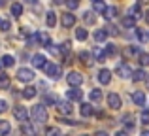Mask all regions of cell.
Here are the masks:
<instances>
[{
    "instance_id": "obj_50",
    "label": "cell",
    "mask_w": 149,
    "mask_h": 136,
    "mask_svg": "<svg viewBox=\"0 0 149 136\" xmlns=\"http://www.w3.org/2000/svg\"><path fill=\"white\" fill-rule=\"evenodd\" d=\"M147 89H149V77H147Z\"/></svg>"
},
{
    "instance_id": "obj_37",
    "label": "cell",
    "mask_w": 149,
    "mask_h": 136,
    "mask_svg": "<svg viewBox=\"0 0 149 136\" xmlns=\"http://www.w3.org/2000/svg\"><path fill=\"white\" fill-rule=\"evenodd\" d=\"M134 23H136L134 17H125L123 19V27H128V29H130V27H134Z\"/></svg>"
},
{
    "instance_id": "obj_32",
    "label": "cell",
    "mask_w": 149,
    "mask_h": 136,
    "mask_svg": "<svg viewBox=\"0 0 149 136\" xmlns=\"http://www.w3.org/2000/svg\"><path fill=\"white\" fill-rule=\"evenodd\" d=\"M104 15H106V19H113L117 15V8H106V11H104Z\"/></svg>"
},
{
    "instance_id": "obj_36",
    "label": "cell",
    "mask_w": 149,
    "mask_h": 136,
    "mask_svg": "<svg viewBox=\"0 0 149 136\" xmlns=\"http://www.w3.org/2000/svg\"><path fill=\"white\" fill-rule=\"evenodd\" d=\"M45 136H61V133H58L57 127H49V129L45 130Z\"/></svg>"
},
{
    "instance_id": "obj_30",
    "label": "cell",
    "mask_w": 149,
    "mask_h": 136,
    "mask_svg": "<svg viewBox=\"0 0 149 136\" xmlns=\"http://www.w3.org/2000/svg\"><path fill=\"white\" fill-rule=\"evenodd\" d=\"M91 100H93V102H102V91L93 89V91H91Z\"/></svg>"
},
{
    "instance_id": "obj_20",
    "label": "cell",
    "mask_w": 149,
    "mask_h": 136,
    "mask_svg": "<svg viewBox=\"0 0 149 136\" xmlns=\"http://www.w3.org/2000/svg\"><path fill=\"white\" fill-rule=\"evenodd\" d=\"M130 77L134 81H142V80H146V72H143V70H134V72L130 74Z\"/></svg>"
},
{
    "instance_id": "obj_35",
    "label": "cell",
    "mask_w": 149,
    "mask_h": 136,
    "mask_svg": "<svg viewBox=\"0 0 149 136\" xmlns=\"http://www.w3.org/2000/svg\"><path fill=\"white\" fill-rule=\"evenodd\" d=\"M140 119H142L143 125H149V110H142V114H140Z\"/></svg>"
},
{
    "instance_id": "obj_45",
    "label": "cell",
    "mask_w": 149,
    "mask_h": 136,
    "mask_svg": "<svg viewBox=\"0 0 149 136\" xmlns=\"http://www.w3.org/2000/svg\"><path fill=\"white\" fill-rule=\"evenodd\" d=\"M140 136H149V130H143V133L140 134Z\"/></svg>"
},
{
    "instance_id": "obj_2",
    "label": "cell",
    "mask_w": 149,
    "mask_h": 136,
    "mask_svg": "<svg viewBox=\"0 0 149 136\" xmlns=\"http://www.w3.org/2000/svg\"><path fill=\"white\" fill-rule=\"evenodd\" d=\"M44 68H45V74H47L51 80H58L61 74H62V70H61V66H58L57 63H47Z\"/></svg>"
},
{
    "instance_id": "obj_10",
    "label": "cell",
    "mask_w": 149,
    "mask_h": 136,
    "mask_svg": "<svg viewBox=\"0 0 149 136\" xmlns=\"http://www.w3.org/2000/svg\"><path fill=\"white\" fill-rule=\"evenodd\" d=\"M115 72H117V76H119V77H125V80H127V77H130L132 68L128 66V64H119V66L115 68Z\"/></svg>"
},
{
    "instance_id": "obj_28",
    "label": "cell",
    "mask_w": 149,
    "mask_h": 136,
    "mask_svg": "<svg viewBox=\"0 0 149 136\" xmlns=\"http://www.w3.org/2000/svg\"><path fill=\"white\" fill-rule=\"evenodd\" d=\"M106 57H115L117 55V47H115V45H113V44H108V45H106Z\"/></svg>"
},
{
    "instance_id": "obj_24",
    "label": "cell",
    "mask_w": 149,
    "mask_h": 136,
    "mask_svg": "<svg viewBox=\"0 0 149 136\" xmlns=\"http://www.w3.org/2000/svg\"><path fill=\"white\" fill-rule=\"evenodd\" d=\"M45 23H47V27H51V29L57 25V15H55V11H49V13H47V19H45Z\"/></svg>"
},
{
    "instance_id": "obj_16",
    "label": "cell",
    "mask_w": 149,
    "mask_h": 136,
    "mask_svg": "<svg viewBox=\"0 0 149 136\" xmlns=\"http://www.w3.org/2000/svg\"><path fill=\"white\" fill-rule=\"evenodd\" d=\"M79 59H81V63L87 64V66H91V64H93V57H91V53H87V51H81L79 53Z\"/></svg>"
},
{
    "instance_id": "obj_21",
    "label": "cell",
    "mask_w": 149,
    "mask_h": 136,
    "mask_svg": "<svg viewBox=\"0 0 149 136\" xmlns=\"http://www.w3.org/2000/svg\"><path fill=\"white\" fill-rule=\"evenodd\" d=\"M23 96H25L26 100L34 98V96H36V89H34V87H26V89H23Z\"/></svg>"
},
{
    "instance_id": "obj_48",
    "label": "cell",
    "mask_w": 149,
    "mask_h": 136,
    "mask_svg": "<svg viewBox=\"0 0 149 136\" xmlns=\"http://www.w3.org/2000/svg\"><path fill=\"white\" fill-rule=\"evenodd\" d=\"M53 2H55V4H62V0H53Z\"/></svg>"
},
{
    "instance_id": "obj_12",
    "label": "cell",
    "mask_w": 149,
    "mask_h": 136,
    "mask_svg": "<svg viewBox=\"0 0 149 136\" xmlns=\"http://www.w3.org/2000/svg\"><path fill=\"white\" fill-rule=\"evenodd\" d=\"M98 81L102 85H108L109 81H111V72H109L108 68H102L100 72H98Z\"/></svg>"
},
{
    "instance_id": "obj_26",
    "label": "cell",
    "mask_w": 149,
    "mask_h": 136,
    "mask_svg": "<svg viewBox=\"0 0 149 136\" xmlns=\"http://www.w3.org/2000/svg\"><path fill=\"white\" fill-rule=\"evenodd\" d=\"M93 53H95V59H96V61H100V63H104V61L108 59V57H106V53L102 51L100 47H95V51H93Z\"/></svg>"
},
{
    "instance_id": "obj_5",
    "label": "cell",
    "mask_w": 149,
    "mask_h": 136,
    "mask_svg": "<svg viewBox=\"0 0 149 136\" xmlns=\"http://www.w3.org/2000/svg\"><path fill=\"white\" fill-rule=\"evenodd\" d=\"M13 115H15V119H17V121H21V123H26V121H29V112H26L25 106H15L13 108Z\"/></svg>"
},
{
    "instance_id": "obj_8",
    "label": "cell",
    "mask_w": 149,
    "mask_h": 136,
    "mask_svg": "<svg viewBox=\"0 0 149 136\" xmlns=\"http://www.w3.org/2000/svg\"><path fill=\"white\" fill-rule=\"evenodd\" d=\"M108 104H109V108H113V110H119L121 108V96L117 95V93H109L108 95Z\"/></svg>"
},
{
    "instance_id": "obj_4",
    "label": "cell",
    "mask_w": 149,
    "mask_h": 136,
    "mask_svg": "<svg viewBox=\"0 0 149 136\" xmlns=\"http://www.w3.org/2000/svg\"><path fill=\"white\" fill-rule=\"evenodd\" d=\"M66 80H68L70 87H79V85L83 83V76H81L79 72H70L68 76H66Z\"/></svg>"
},
{
    "instance_id": "obj_52",
    "label": "cell",
    "mask_w": 149,
    "mask_h": 136,
    "mask_svg": "<svg viewBox=\"0 0 149 136\" xmlns=\"http://www.w3.org/2000/svg\"><path fill=\"white\" fill-rule=\"evenodd\" d=\"M93 2H96V0H93Z\"/></svg>"
},
{
    "instance_id": "obj_6",
    "label": "cell",
    "mask_w": 149,
    "mask_h": 136,
    "mask_svg": "<svg viewBox=\"0 0 149 136\" xmlns=\"http://www.w3.org/2000/svg\"><path fill=\"white\" fill-rule=\"evenodd\" d=\"M55 108H57V112L62 114V115H72V110H74L70 102H55Z\"/></svg>"
},
{
    "instance_id": "obj_51",
    "label": "cell",
    "mask_w": 149,
    "mask_h": 136,
    "mask_svg": "<svg viewBox=\"0 0 149 136\" xmlns=\"http://www.w3.org/2000/svg\"><path fill=\"white\" fill-rule=\"evenodd\" d=\"M4 136H10V133H8V134H4Z\"/></svg>"
},
{
    "instance_id": "obj_43",
    "label": "cell",
    "mask_w": 149,
    "mask_h": 136,
    "mask_svg": "<svg viewBox=\"0 0 149 136\" xmlns=\"http://www.w3.org/2000/svg\"><path fill=\"white\" fill-rule=\"evenodd\" d=\"M115 136H128L127 130H119V133H115Z\"/></svg>"
},
{
    "instance_id": "obj_34",
    "label": "cell",
    "mask_w": 149,
    "mask_h": 136,
    "mask_svg": "<svg viewBox=\"0 0 149 136\" xmlns=\"http://www.w3.org/2000/svg\"><path fill=\"white\" fill-rule=\"evenodd\" d=\"M130 13H132L130 17H134V19H140V17H142V10H140V4H136V6L132 8Z\"/></svg>"
},
{
    "instance_id": "obj_44",
    "label": "cell",
    "mask_w": 149,
    "mask_h": 136,
    "mask_svg": "<svg viewBox=\"0 0 149 136\" xmlns=\"http://www.w3.org/2000/svg\"><path fill=\"white\" fill-rule=\"evenodd\" d=\"M95 136H108V133H104V130H98V133H96Z\"/></svg>"
},
{
    "instance_id": "obj_14",
    "label": "cell",
    "mask_w": 149,
    "mask_h": 136,
    "mask_svg": "<svg viewBox=\"0 0 149 136\" xmlns=\"http://www.w3.org/2000/svg\"><path fill=\"white\" fill-rule=\"evenodd\" d=\"M106 2L104 0H96V2H93V10H95V13H102L104 15V11H106Z\"/></svg>"
},
{
    "instance_id": "obj_38",
    "label": "cell",
    "mask_w": 149,
    "mask_h": 136,
    "mask_svg": "<svg viewBox=\"0 0 149 136\" xmlns=\"http://www.w3.org/2000/svg\"><path fill=\"white\" fill-rule=\"evenodd\" d=\"M21 130H23V133H25V134H30V136H32V134H34V130H32V127H30V125H29V123H23V127H21Z\"/></svg>"
},
{
    "instance_id": "obj_41",
    "label": "cell",
    "mask_w": 149,
    "mask_h": 136,
    "mask_svg": "<svg viewBox=\"0 0 149 136\" xmlns=\"http://www.w3.org/2000/svg\"><path fill=\"white\" fill-rule=\"evenodd\" d=\"M10 21H0V29L4 30V32H8V30H10Z\"/></svg>"
},
{
    "instance_id": "obj_7",
    "label": "cell",
    "mask_w": 149,
    "mask_h": 136,
    "mask_svg": "<svg viewBox=\"0 0 149 136\" xmlns=\"http://www.w3.org/2000/svg\"><path fill=\"white\" fill-rule=\"evenodd\" d=\"M62 27H66V29H70V27L76 25V15L72 13V11H66V13H62Z\"/></svg>"
},
{
    "instance_id": "obj_33",
    "label": "cell",
    "mask_w": 149,
    "mask_h": 136,
    "mask_svg": "<svg viewBox=\"0 0 149 136\" xmlns=\"http://www.w3.org/2000/svg\"><path fill=\"white\" fill-rule=\"evenodd\" d=\"M136 34H138L140 42H147V40H149V34H147L143 29H136Z\"/></svg>"
},
{
    "instance_id": "obj_3",
    "label": "cell",
    "mask_w": 149,
    "mask_h": 136,
    "mask_svg": "<svg viewBox=\"0 0 149 136\" xmlns=\"http://www.w3.org/2000/svg\"><path fill=\"white\" fill-rule=\"evenodd\" d=\"M17 80L19 81H25V83H26V81H32L34 80V72H32V70H30V68H19L17 70Z\"/></svg>"
},
{
    "instance_id": "obj_31",
    "label": "cell",
    "mask_w": 149,
    "mask_h": 136,
    "mask_svg": "<svg viewBox=\"0 0 149 136\" xmlns=\"http://www.w3.org/2000/svg\"><path fill=\"white\" fill-rule=\"evenodd\" d=\"M83 21H85V23H89V25H95V23H96L95 13H93V11H87V13L83 15Z\"/></svg>"
},
{
    "instance_id": "obj_17",
    "label": "cell",
    "mask_w": 149,
    "mask_h": 136,
    "mask_svg": "<svg viewBox=\"0 0 149 136\" xmlns=\"http://www.w3.org/2000/svg\"><path fill=\"white\" fill-rule=\"evenodd\" d=\"M10 130H11V125H10V121H4V119H0V136L8 134Z\"/></svg>"
},
{
    "instance_id": "obj_49",
    "label": "cell",
    "mask_w": 149,
    "mask_h": 136,
    "mask_svg": "<svg viewBox=\"0 0 149 136\" xmlns=\"http://www.w3.org/2000/svg\"><path fill=\"white\" fill-rule=\"evenodd\" d=\"M0 6H4V0H0Z\"/></svg>"
},
{
    "instance_id": "obj_15",
    "label": "cell",
    "mask_w": 149,
    "mask_h": 136,
    "mask_svg": "<svg viewBox=\"0 0 149 136\" xmlns=\"http://www.w3.org/2000/svg\"><path fill=\"white\" fill-rule=\"evenodd\" d=\"M38 42H40L42 45H45V47H49L51 45V38H49V34L47 32H38Z\"/></svg>"
},
{
    "instance_id": "obj_25",
    "label": "cell",
    "mask_w": 149,
    "mask_h": 136,
    "mask_svg": "<svg viewBox=\"0 0 149 136\" xmlns=\"http://www.w3.org/2000/svg\"><path fill=\"white\" fill-rule=\"evenodd\" d=\"M106 38H108V30L102 29V30H96L95 32V40L96 42H106Z\"/></svg>"
},
{
    "instance_id": "obj_1",
    "label": "cell",
    "mask_w": 149,
    "mask_h": 136,
    "mask_svg": "<svg viewBox=\"0 0 149 136\" xmlns=\"http://www.w3.org/2000/svg\"><path fill=\"white\" fill-rule=\"evenodd\" d=\"M32 119L36 123H45V121H47V110H45L44 104H36V106H32Z\"/></svg>"
},
{
    "instance_id": "obj_11",
    "label": "cell",
    "mask_w": 149,
    "mask_h": 136,
    "mask_svg": "<svg viewBox=\"0 0 149 136\" xmlns=\"http://www.w3.org/2000/svg\"><path fill=\"white\" fill-rule=\"evenodd\" d=\"M45 64H47V59H45L42 53H36V55L32 57V66L34 68H44Z\"/></svg>"
},
{
    "instance_id": "obj_53",
    "label": "cell",
    "mask_w": 149,
    "mask_h": 136,
    "mask_svg": "<svg viewBox=\"0 0 149 136\" xmlns=\"http://www.w3.org/2000/svg\"><path fill=\"white\" fill-rule=\"evenodd\" d=\"M0 68H2V64H0Z\"/></svg>"
},
{
    "instance_id": "obj_22",
    "label": "cell",
    "mask_w": 149,
    "mask_h": 136,
    "mask_svg": "<svg viewBox=\"0 0 149 136\" xmlns=\"http://www.w3.org/2000/svg\"><path fill=\"white\" fill-rule=\"evenodd\" d=\"M123 125L127 127L128 130H134V119H132V115H125L123 117Z\"/></svg>"
},
{
    "instance_id": "obj_19",
    "label": "cell",
    "mask_w": 149,
    "mask_h": 136,
    "mask_svg": "<svg viewBox=\"0 0 149 136\" xmlns=\"http://www.w3.org/2000/svg\"><path fill=\"white\" fill-rule=\"evenodd\" d=\"M0 64H2V66H6V68H10V66H13V64H15V59L11 55H4Z\"/></svg>"
},
{
    "instance_id": "obj_9",
    "label": "cell",
    "mask_w": 149,
    "mask_h": 136,
    "mask_svg": "<svg viewBox=\"0 0 149 136\" xmlns=\"http://www.w3.org/2000/svg\"><path fill=\"white\" fill-rule=\"evenodd\" d=\"M66 96H68V100H81L83 98V91H81L79 87H70V91L66 93Z\"/></svg>"
},
{
    "instance_id": "obj_46",
    "label": "cell",
    "mask_w": 149,
    "mask_h": 136,
    "mask_svg": "<svg viewBox=\"0 0 149 136\" xmlns=\"http://www.w3.org/2000/svg\"><path fill=\"white\" fill-rule=\"evenodd\" d=\"M26 4H36V0H26Z\"/></svg>"
},
{
    "instance_id": "obj_47",
    "label": "cell",
    "mask_w": 149,
    "mask_h": 136,
    "mask_svg": "<svg viewBox=\"0 0 149 136\" xmlns=\"http://www.w3.org/2000/svg\"><path fill=\"white\" fill-rule=\"evenodd\" d=\"M146 19H147V23H149V10L146 11Z\"/></svg>"
},
{
    "instance_id": "obj_42",
    "label": "cell",
    "mask_w": 149,
    "mask_h": 136,
    "mask_svg": "<svg viewBox=\"0 0 149 136\" xmlns=\"http://www.w3.org/2000/svg\"><path fill=\"white\" fill-rule=\"evenodd\" d=\"M6 110H8V102L6 100H0V114H4Z\"/></svg>"
},
{
    "instance_id": "obj_13",
    "label": "cell",
    "mask_w": 149,
    "mask_h": 136,
    "mask_svg": "<svg viewBox=\"0 0 149 136\" xmlns=\"http://www.w3.org/2000/svg\"><path fill=\"white\" fill-rule=\"evenodd\" d=\"M132 102H134L136 106H143V104H146V93H143V91L132 93Z\"/></svg>"
},
{
    "instance_id": "obj_39",
    "label": "cell",
    "mask_w": 149,
    "mask_h": 136,
    "mask_svg": "<svg viewBox=\"0 0 149 136\" xmlns=\"http://www.w3.org/2000/svg\"><path fill=\"white\" fill-rule=\"evenodd\" d=\"M140 64H142V66H147L149 64V55L147 53H142V55H140Z\"/></svg>"
},
{
    "instance_id": "obj_29",
    "label": "cell",
    "mask_w": 149,
    "mask_h": 136,
    "mask_svg": "<svg viewBox=\"0 0 149 136\" xmlns=\"http://www.w3.org/2000/svg\"><path fill=\"white\" fill-rule=\"evenodd\" d=\"M8 87H10V76L0 74V89H8Z\"/></svg>"
},
{
    "instance_id": "obj_40",
    "label": "cell",
    "mask_w": 149,
    "mask_h": 136,
    "mask_svg": "<svg viewBox=\"0 0 149 136\" xmlns=\"http://www.w3.org/2000/svg\"><path fill=\"white\" fill-rule=\"evenodd\" d=\"M66 6H68L70 10H76V8L79 6V0H66Z\"/></svg>"
},
{
    "instance_id": "obj_27",
    "label": "cell",
    "mask_w": 149,
    "mask_h": 136,
    "mask_svg": "<svg viewBox=\"0 0 149 136\" xmlns=\"http://www.w3.org/2000/svg\"><path fill=\"white\" fill-rule=\"evenodd\" d=\"M81 115H83V117H91L93 115V106L91 104H83V106H81Z\"/></svg>"
},
{
    "instance_id": "obj_23",
    "label": "cell",
    "mask_w": 149,
    "mask_h": 136,
    "mask_svg": "<svg viewBox=\"0 0 149 136\" xmlns=\"http://www.w3.org/2000/svg\"><path fill=\"white\" fill-rule=\"evenodd\" d=\"M76 38L79 42H85L87 40V30L83 29V27H79V29H76Z\"/></svg>"
},
{
    "instance_id": "obj_18",
    "label": "cell",
    "mask_w": 149,
    "mask_h": 136,
    "mask_svg": "<svg viewBox=\"0 0 149 136\" xmlns=\"http://www.w3.org/2000/svg\"><path fill=\"white\" fill-rule=\"evenodd\" d=\"M21 13H23V6L19 2H15V4H11V15L13 17H21Z\"/></svg>"
}]
</instances>
